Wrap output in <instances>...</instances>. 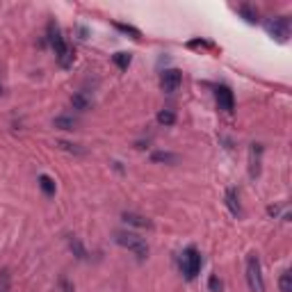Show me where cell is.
<instances>
[{
    "label": "cell",
    "instance_id": "1",
    "mask_svg": "<svg viewBox=\"0 0 292 292\" xmlns=\"http://www.w3.org/2000/svg\"><path fill=\"white\" fill-rule=\"evenodd\" d=\"M46 32H48V41H51L53 51H55V55H57V64H60L62 69H71L73 62H76V51H73V46H69V43L64 41L60 26H57L55 21H51Z\"/></svg>",
    "mask_w": 292,
    "mask_h": 292
},
{
    "label": "cell",
    "instance_id": "2",
    "mask_svg": "<svg viewBox=\"0 0 292 292\" xmlns=\"http://www.w3.org/2000/svg\"><path fill=\"white\" fill-rule=\"evenodd\" d=\"M114 240L119 247H124V249L133 251L135 256L139 258V260H144L146 256H149V245H146V240L142 235H137V233H130V231H116L114 233Z\"/></svg>",
    "mask_w": 292,
    "mask_h": 292
},
{
    "label": "cell",
    "instance_id": "3",
    "mask_svg": "<svg viewBox=\"0 0 292 292\" xmlns=\"http://www.w3.org/2000/svg\"><path fill=\"white\" fill-rule=\"evenodd\" d=\"M245 272H247V285H249L251 292H265V279H262V267H260V258L256 254H249L247 256V265H245Z\"/></svg>",
    "mask_w": 292,
    "mask_h": 292
},
{
    "label": "cell",
    "instance_id": "4",
    "mask_svg": "<svg viewBox=\"0 0 292 292\" xmlns=\"http://www.w3.org/2000/svg\"><path fill=\"white\" fill-rule=\"evenodd\" d=\"M201 254H199L194 247H189V249H185L183 251V256H181V270H183V274H185V279H189L192 281L194 276L201 272Z\"/></svg>",
    "mask_w": 292,
    "mask_h": 292
},
{
    "label": "cell",
    "instance_id": "5",
    "mask_svg": "<svg viewBox=\"0 0 292 292\" xmlns=\"http://www.w3.org/2000/svg\"><path fill=\"white\" fill-rule=\"evenodd\" d=\"M267 32H270L274 39H279V41H288V37H290V21H288V16H279V18L267 21Z\"/></svg>",
    "mask_w": 292,
    "mask_h": 292
},
{
    "label": "cell",
    "instance_id": "6",
    "mask_svg": "<svg viewBox=\"0 0 292 292\" xmlns=\"http://www.w3.org/2000/svg\"><path fill=\"white\" fill-rule=\"evenodd\" d=\"M181 85H183V73L178 69H164L162 71V78H160V87H162V91L174 94V91H178V87Z\"/></svg>",
    "mask_w": 292,
    "mask_h": 292
},
{
    "label": "cell",
    "instance_id": "7",
    "mask_svg": "<svg viewBox=\"0 0 292 292\" xmlns=\"http://www.w3.org/2000/svg\"><path fill=\"white\" fill-rule=\"evenodd\" d=\"M215 96H217L219 110H224V112H233V110H235V96H233L231 87L219 85L217 89H215Z\"/></svg>",
    "mask_w": 292,
    "mask_h": 292
},
{
    "label": "cell",
    "instance_id": "8",
    "mask_svg": "<svg viewBox=\"0 0 292 292\" xmlns=\"http://www.w3.org/2000/svg\"><path fill=\"white\" fill-rule=\"evenodd\" d=\"M121 219H124L128 226H137V228H151V226H153L151 219H146L144 215H137V212H124Z\"/></svg>",
    "mask_w": 292,
    "mask_h": 292
},
{
    "label": "cell",
    "instance_id": "9",
    "mask_svg": "<svg viewBox=\"0 0 292 292\" xmlns=\"http://www.w3.org/2000/svg\"><path fill=\"white\" fill-rule=\"evenodd\" d=\"M66 242H69V249H71V254L78 258V260H87L89 258V254H87V249H85V245L80 242V237H76V235H69L66 237Z\"/></svg>",
    "mask_w": 292,
    "mask_h": 292
},
{
    "label": "cell",
    "instance_id": "10",
    "mask_svg": "<svg viewBox=\"0 0 292 292\" xmlns=\"http://www.w3.org/2000/svg\"><path fill=\"white\" fill-rule=\"evenodd\" d=\"M76 126H78V119L69 114H60L53 119V128H57V130H76Z\"/></svg>",
    "mask_w": 292,
    "mask_h": 292
},
{
    "label": "cell",
    "instance_id": "11",
    "mask_svg": "<svg viewBox=\"0 0 292 292\" xmlns=\"http://www.w3.org/2000/svg\"><path fill=\"white\" fill-rule=\"evenodd\" d=\"M260 155H262V146L260 144H254L251 146V178H258L260 176Z\"/></svg>",
    "mask_w": 292,
    "mask_h": 292
},
{
    "label": "cell",
    "instance_id": "12",
    "mask_svg": "<svg viewBox=\"0 0 292 292\" xmlns=\"http://www.w3.org/2000/svg\"><path fill=\"white\" fill-rule=\"evenodd\" d=\"M71 105L78 112H87V110H91V99L87 94H82V91H78V94L71 96Z\"/></svg>",
    "mask_w": 292,
    "mask_h": 292
},
{
    "label": "cell",
    "instance_id": "13",
    "mask_svg": "<svg viewBox=\"0 0 292 292\" xmlns=\"http://www.w3.org/2000/svg\"><path fill=\"white\" fill-rule=\"evenodd\" d=\"M226 206H228V210H231V215H235V217H240V215H242L240 201H237V192H235L233 187H228V189H226Z\"/></svg>",
    "mask_w": 292,
    "mask_h": 292
},
{
    "label": "cell",
    "instance_id": "14",
    "mask_svg": "<svg viewBox=\"0 0 292 292\" xmlns=\"http://www.w3.org/2000/svg\"><path fill=\"white\" fill-rule=\"evenodd\" d=\"M178 155L176 153H169V151H155L151 153V162H164V164H176L178 162Z\"/></svg>",
    "mask_w": 292,
    "mask_h": 292
},
{
    "label": "cell",
    "instance_id": "15",
    "mask_svg": "<svg viewBox=\"0 0 292 292\" xmlns=\"http://www.w3.org/2000/svg\"><path fill=\"white\" fill-rule=\"evenodd\" d=\"M39 187H41V192L46 194V197H55V192H57V185L48 174H41V176H39Z\"/></svg>",
    "mask_w": 292,
    "mask_h": 292
},
{
    "label": "cell",
    "instance_id": "16",
    "mask_svg": "<svg viewBox=\"0 0 292 292\" xmlns=\"http://www.w3.org/2000/svg\"><path fill=\"white\" fill-rule=\"evenodd\" d=\"M237 12H240V16L245 18L247 23H251V26H256L260 18H258V9L256 7H251V5H240L237 7Z\"/></svg>",
    "mask_w": 292,
    "mask_h": 292
},
{
    "label": "cell",
    "instance_id": "17",
    "mask_svg": "<svg viewBox=\"0 0 292 292\" xmlns=\"http://www.w3.org/2000/svg\"><path fill=\"white\" fill-rule=\"evenodd\" d=\"M155 119H158L160 126H174L176 124V112L174 110H160Z\"/></svg>",
    "mask_w": 292,
    "mask_h": 292
},
{
    "label": "cell",
    "instance_id": "18",
    "mask_svg": "<svg viewBox=\"0 0 292 292\" xmlns=\"http://www.w3.org/2000/svg\"><path fill=\"white\" fill-rule=\"evenodd\" d=\"M112 62H114L121 71H126L130 66V62H133V55H130V53H116V55H112Z\"/></svg>",
    "mask_w": 292,
    "mask_h": 292
},
{
    "label": "cell",
    "instance_id": "19",
    "mask_svg": "<svg viewBox=\"0 0 292 292\" xmlns=\"http://www.w3.org/2000/svg\"><path fill=\"white\" fill-rule=\"evenodd\" d=\"M279 290L281 292H292V274H290V270H285L283 274L279 276Z\"/></svg>",
    "mask_w": 292,
    "mask_h": 292
},
{
    "label": "cell",
    "instance_id": "20",
    "mask_svg": "<svg viewBox=\"0 0 292 292\" xmlns=\"http://www.w3.org/2000/svg\"><path fill=\"white\" fill-rule=\"evenodd\" d=\"M114 28H116L119 32H124V35H130L133 39H139V37H142V32H139L137 28L128 26V23H114Z\"/></svg>",
    "mask_w": 292,
    "mask_h": 292
},
{
    "label": "cell",
    "instance_id": "21",
    "mask_svg": "<svg viewBox=\"0 0 292 292\" xmlns=\"http://www.w3.org/2000/svg\"><path fill=\"white\" fill-rule=\"evenodd\" d=\"M0 292H12V276H9V270H0Z\"/></svg>",
    "mask_w": 292,
    "mask_h": 292
},
{
    "label": "cell",
    "instance_id": "22",
    "mask_svg": "<svg viewBox=\"0 0 292 292\" xmlns=\"http://www.w3.org/2000/svg\"><path fill=\"white\" fill-rule=\"evenodd\" d=\"M57 146H60V149H64V151H69V153H78V155H82V153H85V149H78V144H69V142H57Z\"/></svg>",
    "mask_w": 292,
    "mask_h": 292
},
{
    "label": "cell",
    "instance_id": "23",
    "mask_svg": "<svg viewBox=\"0 0 292 292\" xmlns=\"http://www.w3.org/2000/svg\"><path fill=\"white\" fill-rule=\"evenodd\" d=\"M208 288L212 292H222V281H219L217 276H210V279H208Z\"/></svg>",
    "mask_w": 292,
    "mask_h": 292
},
{
    "label": "cell",
    "instance_id": "24",
    "mask_svg": "<svg viewBox=\"0 0 292 292\" xmlns=\"http://www.w3.org/2000/svg\"><path fill=\"white\" fill-rule=\"evenodd\" d=\"M60 288H62V292H73V285L69 283L66 276H62V279H60Z\"/></svg>",
    "mask_w": 292,
    "mask_h": 292
},
{
    "label": "cell",
    "instance_id": "25",
    "mask_svg": "<svg viewBox=\"0 0 292 292\" xmlns=\"http://www.w3.org/2000/svg\"><path fill=\"white\" fill-rule=\"evenodd\" d=\"M0 96H3V85H0Z\"/></svg>",
    "mask_w": 292,
    "mask_h": 292
}]
</instances>
